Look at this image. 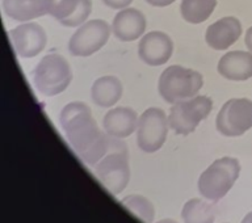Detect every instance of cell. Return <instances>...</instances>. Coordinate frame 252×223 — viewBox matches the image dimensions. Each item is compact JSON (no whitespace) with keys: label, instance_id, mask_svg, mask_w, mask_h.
Segmentation results:
<instances>
[{"label":"cell","instance_id":"1","mask_svg":"<svg viewBox=\"0 0 252 223\" xmlns=\"http://www.w3.org/2000/svg\"><path fill=\"white\" fill-rule=\"evenodd\" d=\"M67 141L88 165H96L113 146L114 138L98 129L91 108L82 101L68 102L59 114Z\"/></svg>","mask_w":252,"mask_h":223},{"label":"cell","instance_id":"2","mask_svg":"<svg viewBox=\"0 0 252 223\" xmlns=\"http://www.w3.org/2000/svg\"><path fill=\"white\" fill-rule=\"evenodd\" d=\"M240 173V164L235 158L217 159L201 173L197 187L201 196L209 201L222 200L234 187Z\"/></svg>","mask_w":252,"mask_h":223},{"label":"cell","instance_id":"3","mask_svg":"<svg viewBox=\"0 0 252 223\" xmlns=\"http://www.w3.org/2000/svg\"><path fill=\"white\" fill-rule=\"evenodd\" d=\"M204 86L200 72L183 66H169L161 72L158 90L164 101L175 104L197 96Z\"/></svg>","mask_w":252,"mask_h":223},{"label":"cell","instance_id":"4","mask_svg":"<svg viewBox=\"0 0 252 223\" xmlns=\"http://www.w3.org/2000/svg\"><path fill=\"white\" fill-rule=\"evenodd\" d=\"M96 176L112 194H120L130 180L127 147L118 138L105 157L96 164Z\"/></svg>","mask_w":252,"mask_h":223},{"label":"cell","instance_id":"5","mask_svg":"<svg viewBox=\"0 0 252 223\" xmlns=\"http://www.w3.org/2000/svg\"><path fill=\"white\" fill-rule=\"evenodd\" d=\"M33 80L38 92L51 97L67 90L72 80V72L62 55L47 54L33 71Z\"/></svg>","mask_w":252,"mask_h":223},{"label":"cell","instance_id":"6","mask_svg":"<svg viewBox=\"0 0 252 223\" xmlns=\"http://www.w3.org/2000/svg\"><path fill=\"white\" fill-rule=\"evenodd\" d=\"M213 109V100L208 96H194L173 104L169 112V127L176 134L188 135L208 117Z\"/></svg>","mask_w":252,"mask_h":223},{"label":"cell","instance_id":"7","mask_svg":"<svg viewBox=\"0 0 252 223\" xmlns=\"http://www.w3.org/2000/svg\"><path fill=\"white\" fill-rule=\"evenodd\" d=\"M168 118L159 108L145 110L138 121L137 143L143 153L153 154L161 149L168 134Z\"/></svg>","mask_w":252,"mask_h":223},{"label":"cell","instance_id":"8","mask_svg":"<svg viewBox=\"0 0 252 223\" xmlns=\"http://www.w3.org/2000/svg\"><path fill=\"white\" fill-rule=\"evenodd\" d=\"M217 130L224 137H240L252 127V101L231 98L223 104L217 116Z\"/></svg>","mask_w":252,"mask_h":223},{"label":"cell","instance_id":"9","mask_svg":"<svg viewBox=\"0 0 252 223\" xmlns=\"http://www.w3.org/2000/svg\"><path fill=\"white\" fill-rule=\"evenodd\" d=\"M110 27L104 20H91L80 25L68 42L70 53L75 57H90L105 46Z\"/></svg>","mask_w":252,"mask_h":223},{"label":"cell","instance_id":"10","mask_svg":"<svg viewBox=\"0 0 252 223\" xmlns=\"http://www.w3.org/2000/svg\"><path fill=\"white\" fill-rule=\"evenodd\" d=\"M11 39L16 54L21 58H33L45 49L47 42L46 33L41 25L25 23L11 31Z\"/></svg>","mask_w":252,"mask_h":223},{"label":"cell","instance_id":"11","mask_svg":"<svg viewBox=\"0 0 252 223\" xmlns=\"http://www.w3.org/2000/svg\"><path fill=\"white\" fill-rule=\"evenodd\" d=\"M173 51L172 39L163 32H150L138 45L139 58L149 66H161L168 62Z\"/></svg>","mask_w":252,"mask_h":223},{"label":"cell","instance_id":"12","mask_svg":"<svg viewBox=\"0 0 252 223\" xmlns=\"http://www.w3.org/2000/svg\"><path fill=\"white\" fill-rule=\"evenodd\" d=\"M242 35V24L238 19L227 16L217 20L206 29L205 39L214 50H226Z\"/></svg>","mask_w":252,"mask_h":223},{"label":"cell","instance_id":"13","mask_svg":"<svg viewBox=\"0 0 252 223\" xmlns=\"http://www.w3.org/2000/svg\"><path fill=\"white\" fill-rule=\"evenodd\" d=\"M147 27L145 15L135 8H124L113 19L112 32L120 41L130 42L143 35Z\"/></svg>","mask_w":252,"mask_h":223},{"label":"cell","instance_id":"14","mask_svg":"<svg viewBox=\"0 0 252 223\" xmlns=\"http://www.w3.org/2000/svg\"><path fill=\"white\" fill-rule=\"evenodd\" d=\"M138 118L135 110L127 106H117L110 109L102 120V127L108 135L113 138H126L138 129Z\"/></svg>","mask_w":252,"mask_h":223},{"label":"cell","instance_id":"15","mask_svg":"<svg viewBox=\"0 0 252 223\" xmlns=\"http://www.w3.org/2000/svg\"><path fill=\"white\" fill-rule=\"evenodd\" d=\"M218 74L232 82H244L252 78L251 51H230L218 62Z\"/></svg>","mask_w":252,"mask_h":223},{"label":"cell","instance_id":"16","mask_svg":"<svg viewBox=\"0 0 252 223\" xmlns=\"http://www.w3.org/2000/svg\"><path fill=\"white\" fill-rule=\"evenodd\" d=\"M122 84L116 76L106 75L94 80L91 88L92 101L100 108H110L122 96Z\"/></svg>","mask_w":252,"mask_h":223},{"label":"cell","instance_id":"17","mask_svg":"<svg viewBox=\"0 0 252 223\" xmlns=\"http://www.w3.org/2000/svg\"><path fill=\"white\" fill-rule=\"evenodd\" d=\"M3 9L11 19L27 23L47 13L46 0H3Z\"/></svg>","mask_w":252,"mask_h":223},{"label":"cell","instance_id":"18","mask_svg":"<svg viewBox=\"0 0 252 223\" xmlns=\"http://www.w3.org/2000/svg\"><path fill=\"white\" fill-rule=\"evenodd\" d=\"M217 0H183L180 12L183 19L189 24H201L212 16Z\"/></svg>","mask_w":252,"mask_h":223},{"label":"cell","instance_id":"19","mask_svg":"<svg viewBox=\"0 0 252 223\" xmlns=\"http://www.w3.org/2000/svg\"><path fill=\"white\" fill-rule=\"evenodd\" d=\"M181 218L184 223H213L216 220V212L208 202L200 198H192L184 205Z\"/></svg>","mask_w":252,"mask_h":223},{"label":"cell","instance_id":"20","mask_svg":"<svg viewBox=\"0 0 252 223\" xmlns=\"http://www.w3.org/2000/svg\"><path fill=\"white\" fill-rule=\"evenodd\" d=\"M122 206L131 212L134 216H137L145 223H153L155 217V209L154 205L150 202L146 197L141 194H130L121 200Z\"/></svg>","mask_w":252,"mask_h":223},{"label":"cell","instance_id":"21","mask_svg":"<svg viewBox=\"0 0 252 223\" xmlns=\"http://www.w3.org/2000/svg\"><path fill=\"white\" fill-rule=\"evenodd\" d=\"M46 1L47 13L58 20L61 24L70 19L80 4V0H46Z\"/></svg>","mask_w":252,"mask_h":223},{"label":"cell","instance_id":"22","mask_svg":"<svg viewBox=\"0 0 252 223\" xmlns=\"http://www.w3.org/2000/svg\"><path fill=\"white\" fill-rule=\"evenodd\" d=\"M91 11H92V0H80V4H79L76 12L71 16L70 19L62 23V25L68 28L83 25L87 21V19L90 17Z\"/></svg>","mask_w":252,"mask_h":223},{"label":"cell","instance_id":"23","mask_svg":"<svg viewBox=\"0 0 252 223\" xmlns=\"http://www.w3.org/2000/svg\"><path fill=\"white\" fill-rule=\"evenodd\" d=\"M105 5L113 8V9H124L129 5L133 0H102Z\"/></svg>","mask_w":252,"mask_h":223},{"label":"cell","instance_id":"24","mask_svg":"<svg viewBox=\"0 0 252 223\" xmlns=\"http://www.w3.org/2000/svg\"><path fill=\"white\" fill-rule=\"evenodd\" d=\"M146 1L154 5V7H167V5L172 4L176 0H146Z\"/></svg>","mask_w":252,"mask_h":223},{"label":"cell","instance_id":"25","mask_svg":"<svg viewBox=\"0 0 252 223\" xmlns=\"http://www.w3.org/2000/svg\"><path fill=\"white\" fill-rule=\"evenodd\" d=\"M244 43H246V46L247 49L252 53V27L250 28L246 33V38H244Z\"/></svg>","mask_w":252,"mask_h":223},{"label":"cell","instance_id":"26","mask_svg":"<svg viewBox=\"0 0 252 223\" xmlns=\"http://www.w3.org/2000/svg\"><path fill=\"white\" fill-rule=\"evenodd\" d=\"M242 223H252V212H250L247 216L244 217V220L242 221Z\"/></svg>","mask_w":252,"mask_h":223},{"label":"cell","instance_id":"27","mask_svg":"<svg viewBox=\"0 0 252 223\" xmlns=\"http://www.w3.org/2000/svg\"><path fill=\"white\" fill-rule=\"evenodd\" d=\"M158 223H177V222L173 220H161V221H159Z\"/></svg>","mask_w":252,"mask_h":223}]
</instances>
